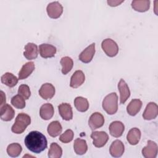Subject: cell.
Segmentation results:
<instances>
[{"mask_svg": "<svg viewBox=\"0 0 158 158\" xmlns=\"http://www.w3.org/2000/svg\"><path fill=\"white\" fill-rule=\"evenodd\" d=\"M141 133L138 128H133L130 129L127 133V139L131 145H136L141 138Z\"/></svg>", "mask_w": 158, "mask_h": 158, "instance_id": "cell-23", "label": "cell"}, {"mask_svg": "<svg viewBox=\"0 0 158 158\" xmlns=\"http://www.w3.org/2000/svg\"><path fill=\"white\" fill-rule=\"evenodd\" d=\"M46 11L50 18L54 19H58L63 12V7L57 1L52 2L47 6Z\"/></svg>", "mask_w": 158, "mask_h": 158, "instance_id": "cell-6", "label": "cell"}, {"mask_svg": "<svg viewBox=\"0 0 158 158\" xmlns=\"http://www.w3.org/2000/svg\"><path fill=\"white\" fill-rule=\"evenodd\" d=\"M60 64L62 65V73L64 75H66L72 69L73 62L71 57L65 56L60 59Z\"/></svg>", "mask_w": 158, "mask_h": 158, "instance_id": "cell-29", "label": "cell"}, {"mask_svg": "<svg viewBox=\"0 0 158 158\" xmlns=\"http://www.w3.org/2000/svg\"><path fill=\"white\" fill-rule=\"evenodd\" d=\"M73 149L75 153L78 155L85 154L88 150V146L86 141L85 139L77 138L74 141Z\"/></svg>", "mask_w": 158, "mask_h": 158, "instance_id": "cell-25", "label": "cell"}, {"mask_svg": "<svg viewBox=\"0 0 158 158\" xmlns=\"http://www.w3.org/2000/svg\"><path fill=\"white\" fill-rule=\"evenodd\" d=\"M1 119L5 122L11 120L15 115V111L8 104H5L0 107Z\"/></svg>", "mask_w": 158, "mask_h": 158, "instance_id": "cell-16", "label": "cell"}, {"mask_svg": "<svg viewBox=\"0 0 158 158\" xmlns=\"http://www.w3.org/2000/svg\"><path fill=\"white\" fill-rule=\"evenodd\" d=\"M91 138L93 139V145L96 148H102L105 146L109 138L107 133L103 131L92 132Z\"/></svg>", "mask_w": 158, "mask_h": 158, "instance_id": "cell-5", "label": "cell"}, {"mask_svg": "<svg viewBox=\"0 0 158 158\" xmlns=\"http://www.w3.org/2000/svg\"><path fill=\"white\" fill-rule=\"evenodd\" d=\"M48 133L51 137H56L59 136L62 130L61 124L59 121H53L48 126Z\"/></svg>", "mask_w": 158, "mask_h": 158, "instance_id": "cell-27", "label": "cell"}, {"mask_svg": "<svg viewBox=\"0 0 158 158\" xmlns=\"http://www.w3.org/2000/svg\"><path fill=\"white\" fill-rule=\"evenodd\" d=\"M102 106L108 114H115L118 110V96L116 93H111L107 95L102 101Z\"/></svg>", "mask_w": 158, "mask_h": 158, "instance_id": "cell-3", "label": "cell"}, {"mask_svg": "<svg viewBox=\"0 0 158 158\" xmlns=\"http://www.w3.org/2000/svg\"><path fill=\"white\" fill-rule=\"evenodd\" d=\"M24 143L28 150L36 154L41 152L48 146L46 136L38 131L30 132L25 138Z\"/></svg>", "mask_w": 158, "mask_h": 158, "instance_id": "cell-1", "label": "cell"}, {"mask_svg": "<svg viewBox=\"0 0 158 158\" xmlns=\"http://www.w3.org/2000/svg\"><path fill=\"white\" fill-rule=\"evenodd\" d=\"M73 136L74 133L73 131L70 129H69L64 131V133L60 135V136H59V140L64 143H68L72 141Z\"/></svg>", "mask_w": 158, "mask_h": 158, "instance_id": "cell-33", "label": "cell"}, {"mask_svg": "<svg viewBox=\"0 0 158 158\" xmlns=\"http://www.w3.org/2000/svg\"><path fill=\"white\" fill-rule=\"evenodd\" d=\"M55 92L54 86L51 83H46L41 86L39 90V94L43 99L48 100L51 99L54 96Z\"/></svg>", "mask_w": 158, "mask_h": 158, "instance_id": "cell-12", "label": "cell"}, {"mask_svg": "<svg viewBox=\"0 0 158 158\" xmlns=\"http://www.w3.org/2000/svg\"><path fill=\"white\" fill-rule=\"evenodd\" d=\"M110 134L115 138L121 136L124 131L125 126L123 123L120 121H114L109 125Z\"/></svg>", "mask_w": 158, "mask_h": 158, "instance_id": "cell-18", "label": "cell"}, {"mask_svg": "<svg viewBox=\"0 0 158 158\" xmlns=\"http://www.w3.org/2000/svg\"><path fill=\"white\" fill-rule=\"evenodd\" d=\"M58 110L61 117L67 121L70 120L73 118V111L70 104L68 103H62L58 106Z\"/></svg>", "mask_w": 158, "mask_h": 158, "instance_id": "cell-15", "label": "cell"}, {"mask_svg": "<svg viewBox=\"0 0 158 158\" xmlns=\"http://www.w3.org/2000/svg\"><path fill=\"white\" fill-rule=\"evenodd\" d=\"M132 8L138 12H144L149 10L150 1L149 0H135L131 2Z\"/></svg>", "mask_w": 158, "mask_h": 158, "instance_id": "cell-24", "label": "cell"}, {"mask_svg": "<svg viewBox=\"0 0 158 158\" xmlns=\"http://www.w3.org/2000/svg\"><path fill=\"white\" fill-rule=\"evenodd\" d=\"M22 151V148L21 145L17 143L10 144L7 148V153L12 157H18Z\"/></svg>", "mask_w": 158, "mask_h": 158, "instance_id": "cell-31", "label": "cell"}, {"mask_svg": "<svg viewBox=\"0 0 158 158\" xmlns=\"http://www.w3.org/2000/svg\"><path fill=\"white\" fill-rule=\"evenodd\" d=\"M18 94L22 96L25 99H28L31 96V91L29 86L25 84L20 85L18 89Z\"/></svg>", "mask_w": 158, "mask_h": 158, "instance_id": "cell-34", "label": "cell"}, {"mask_svg": "<svg viewBox=\"0 0 158 158\" xmlns=\"http://www.w3.org/2000/svg\"><path fill=\"white\" fill-rule=\"evenodd\" d=\"M142 104V101L140 99H132L127 107V111L128 114L131 116L136 115L140 111Z\"/></svg>", "mask_w": 158, "mask_h": 158, "instance_id": "cell-22", "label": "cell"}, {"mask_svg": "<svg viewBox=\"0 0 158 158\" xmlns=\"http://www.w3.org/2000/svg\"><path fill=\"white\" fill-rule=\"evenodd\" d=\"M101 47L106 54L110 57L115 56L118 52V46L115 41L110 38H106L102 41Z\"/></svg>", "mask_w": 158, "mask_h": 158, "instance_id": "cell-4", "label": "cell"}, {"mask_svg": "<svg viewBox=\"0 0 158 158\" xmlns=\"http://www.w3.org/2000/svg\"><path fill=\"white\" fill-rule=\"evenodd\" d=\"M85 80V76L81 70L75 71L71 77L70 86L73 88L80 86Z\"/></svg>", "mask_w": 158, "mask_h": 158, "instance_id": "cell-17", "label": "cell"}, {"mask_svg": "<svg viewBox=\"0 0 158 158\" xmlns=\"http://www.w3.org/2000/svg\"><path fill=\"white\" fill-rule=\"evenodd\" d=\"M62 154L61 147L56 143H52L48 151V157L49 158H60Z\"/></svg>", "mask_w": 158, "mask_h": 158, "instance_id": "cell-30", "label": "cell"}, {"mask_svg": "<svg viewBox=\"0 0 158 158\" xmlns=\"http://www.w3.org/2000/svg\"><path fill=\"white\" fill-rule=\"evenodd\" d=\"M74 105L77 110L81 112H86L89 108V102L85 98L78 96L74 99Z\"/></svg>", "mask_w": 158, "mask_h": 158, "instance_id": "cell-28", "label": "cell"}, {"mask_svg": "<svg viewBox=\"0 0 158 158\" xmlns=\"http://www.w3.org/2000/svg\"><path fill=\"white\" fill-rule=\"evenodd\" d=\"M30 123V117L27 114L20 113L17 115L15 122L11 128V130L15 134H21Z\"/></svg>", "mask_w": 158, "mask_h": 158, "instance_id": "cell-2", "label": "cell"}, {"mask_svg": "<svg viewBox=\"0 0 158 158\" xmlns=\"http://www.w3.org/2000/svg\"><path fill=\"white\" fill-rule=\"evenodd\" d=\"M54 113L53 106L50 103H46L41 106L40 109V115L41 118L45 120L51 119Z\"/></svg>", "mask_w": 158, "mask_h": 158, "instance_id": "cell-20", "label": "cell"}, {"mask_svg": "<svg viewBox=\"0 0 158 158\" xmlns=\"http://www.w3.org/2000/svg\"><path fill=\"white\" fill-rule=\"evenodd\" d=\"M104 117L99 112H94L91 114L88 120V125L92 130H94L103 126Z\"/></svg>", "mask_w": 158, "mask_h": 158, "instance_id": "cell-7", "label": "cell"}, {"mask_svg": "<svg viewBox=\"0 0 158 158\" xmlns=\"http://www.w3.org/2000/svg\"><path fill=\"white\" fill-rule=\"evenodd\" d=\"M124 1H107V4L112 7H115V6H117L118 5H120L121 3H122Z\"/></svg>", "mask_w": 158, "mask_h": 158, "instance_id": "cell-35", "label": "cell"}, {"mask_svg": "<svg viewBox=\"0 0 158 158\" xmlns=\"http://www.w3.org/2000/svg\"><path fill=\"white\" fill-rule=\"evenodd\" d=\"M19 78L10 72H6L1 77V82L6 86L12 88L15 86L18 83Z\"/></svg>", "mask_w": 158, "mask_h": 158, "instance_id": "cell-26", "label": "cell"}, {"mask_svg": "<svg viewBox=\"0 0 158 158\" xmlns=\"http://www.w3.org/2000/svg\"><path fill=\"white\" fill-rule=\"evenodd\" d=\"M38 49L36 44L33 43H28L25 46L23 56L28 60H33L38 57Z\"/></svg>", "mask_w": 158, "mask_h": 158, "instance_id": "cell-19", "label": "cell"}, {"mask_svg": "<svg viewBox=\"0 0 158 158\" xmlns=\"http://www.w3.org/2000/svg\"><path fill=\"white\" fill-rule=\"evenodd\" d=\"M142 154L145 158H155L157 154V144L153 141H148L147 146L142 149Z\"/></svg>", "mask_w": 158, "mask_h": 158, "instance_id": "cell-11", "label": "cell"}, {"mask_svg": "<svg viewBox=\"0 0 158 158\" xmlns=\"http://www.w3.org/2000/svg\"><path fill=\"white\" fill-rule=\"evenodd\" d=\"M1 106L6 104V95L2 91H1Z\"/></svg>", "mask_w": 158, "mask_h": 158, "instance_id": "cell-36", "label": "cell"}, {"mask_svg": "<svg viewBox=\"0 0 158 158\" xmlns=\"http://www.w3.org/2000/svg\"><path fill=\"white\" fill-rule=\"evenodd\" d=\"M125 151V147L123 143L119 139L114 141L109 148V152L114 157H121Z\"/></svg>", "mask_w": 158, "mask_h": 158, "instance_id": "cell-13", "label": "cell"}, {"mask_svg": "<svg viewBox=\"0 0 158 158\" xmlns=\"http://www.w3.org/2000/svg\"><path fill=\"white\" fill-rule=\"evenodd\" d=\"M158 114V107L157 104L153 102L148 103L143 114V117L144 120H151L157 117Z\"/></svg>", "mask_w": 158, "mask_h": 158, "instance_id": "cell-9", "label": "cell"}, {"mask_svg": "<svg viewBox=\"0 0 158 158\" xmlns=\"http://www.w3.org/2000/svg\"><path fill=\"white\" fill-rule=\"evenodd\" d=\"M118 89L120 92V103L123 104L130 96V91L128 85L122 78L118 83Z\"/></svg>", "mask_w": 158, "mask_h": 158, "instance_id": "cell-10", "label": "cell"}, {"mask_svg": "<svg viewBox=\"0 0 158 158\" xmlns=\"http://www.w3.org/2000/svg\"><path fill=\"white\" fill-rule=\"evenodd\" d=\"M12 105L17 109H22L25 107V99L19 94L13 96L11 99Z\"/></svg>", "mask_w": 158, "mask_h": 158, "instance_id": "cell-32", "label": "cell"}, {"mask_svg": "<svg viewBox=\"0 0 158 158\" xmlns=\"http://www.w3.org/2000/svg\"><path fill=\"white\" fill-rule=\"evenodd\" d=\"M95 54V43H93L86 48L79 55L78 58L82 62L87 64L91 61Z\"/></svg>", "mask_w": 158, "mask_h": 158, "instance_id": "cell-8", "label": "cell"}, {"mask_svg": "<svg viewBox=\"0 0 158 158\" xmlns=\"http://www.w3.org/2000/svg\"><path fill=\"white\" fill-rule=\"evenodd\" d=\"M35 68L33 62H28L25 63L19 72V80H23L28 77L34 71Z\"/></svg>", "mask_w": 158, "mask_h": 158, "instance_id": "cell-21", "label": "cell"}, {"mask_svg": "<svg viewBox=\"0 0 158 158\" xmlns=\"http://www.w3.org/2000/svg\"><path fill=\"white\" fill-rule=\"evenodd\" d=\"M40 54L43 58H50L55 56L57 49L56 48L51 44L43 43L39 46Z\"/></svg>", "mask_w": 158, "mask_h": 158, "instance_id": "cell-14", "label": "cell"}]
</instances>
